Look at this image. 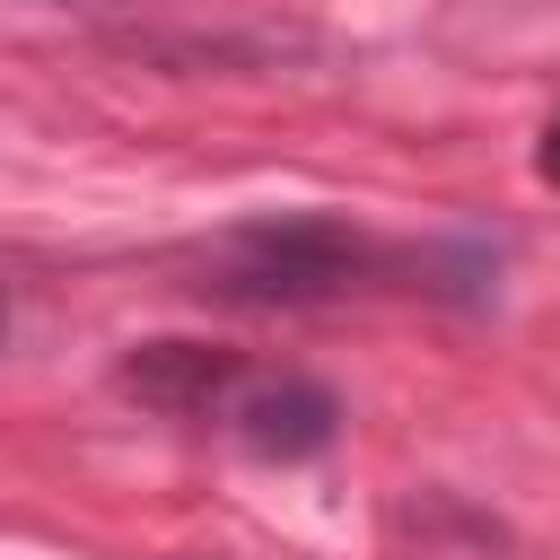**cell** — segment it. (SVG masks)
<instances>
[{"label": "cell", "mask_w": 560, "mask_h": 560, "mask_svg": "<svg viewBox=\"0 0 560 560\" xmlns=\"http://www.w3.org/2000/svg\"><path fill=\"white\" fill-rule=\"evenodd\" d=\"M376 271V245L341 219H245L201 254V298L228 306H332Z\"/></svg>", "instance_id": "cell-1"}, {"label": "cell", "mask_w": 560, "mask_h": 560, "mask_svg": "<svg viewBox=\"0 0 560 560\" xmlns=\"http://www.w3.org/2000/svg\"><path fill=\"white\" fill-rule=\"evenodd\" d=\"M236 350H219V341H140L131 359H122V394L131 402H149V411H166V420H210L228 394H236Z\"/></svg>", "instance_id": "cell-2"}, {"label": "cell", "mask_w": 560, "mask_h": 560, "mask_svg": "<svg viewBox=\"0 0 560 560\" xmlns=\"http://www.w3.org/2000/svg\"><path fill=\"white\" fill-rule=\"evenodd\" d=\"M236 438L262 455V464H306L341 438V394L315 385V376H271L236 402Z\"/></svg>", "instance_id": "cell-3"}, {"label": "cell", "mask_w": 560, "mask_h": 560, "mask_svg": "<svg viewBox=\"0 0 560 560\" xmlns=\"http://www.w3.org/2000/svg\"><path fill=\"white\" fill-rule=\"evenodd\" d=\"M122 52H140V61H175V70H201V61H280V52H306V35L298 26H245V35H149V26H131V35H114Z\"/></svg>", "instance_id": "cell-4"}, {"label": "cell", "mask_w": 560, "mask_h": 560, "mask_svg": "<svg viewBox=\"0 0 560 560\" xmlns=\"http://www.w3.org/2000/svg\"><path fill=\"white\" fill-rule=\"evenodd\" d=\"M534 166H542V184H551V192H560V114H551V122H542V149H534Z\"/></svg>", "instance_id": "cell-5"}, {"label": "cell", "mask_w": 560, "mask_h": 560, "mask_svg": "<svg viewBox=\"0 0 560 560\" xmlns=\"http://www.w3.org/2000/svg\"><path fill=\"white\" fill-rule=\"evenodd\" d=\"M0 350H9V280H0Z\"/></svg>", "instance_id": "cell-6"}]
</instances>
